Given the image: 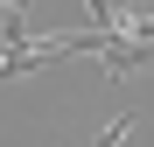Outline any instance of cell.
Here are the masks:
<instances>
[{"mask_svg": "<svg viewBox=\"0 0 154 147\" xmlns=\"http://www.w3.org/2000/svg\"><path fill=\"white\" fill-rule=\"evenodd\" d=\"M126 126H133V119H126V112H119V119H112V126H105V133H98L91 147H119V140H126Z\"/></svg>", "mask_w": 154, "mask_h": 147, "instance_id": "obj_1", "label": "cell"}]
</instances>
